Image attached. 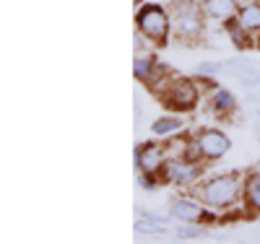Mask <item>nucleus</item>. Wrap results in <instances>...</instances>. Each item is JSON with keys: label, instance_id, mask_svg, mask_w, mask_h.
Instances as JSON below:
<instances>
[{"label": "nucleus", "instance_id": "nucleus-1", "mask_svg": "<svg viewBox=\"0 0 260 244\" xmlns=\"http://www.w3.org/2000/svg\"><path fill=\"white\" fill-rule=\"evenodd\" d=\"M242 180L237 171H224V174H211L206 180H198L190 187V195L213 211H232L242 200Z\"/></svg>", "mask_w": 260, "mask_h": 244}, {"label": "nucleus", "instance_id": "nucleus-2", "mask_svg": "<svg viewBox=\"0 0 260 244\" xmlns=\"http://www.w3.org/2000/svg\"><path fill=\"white\" fill-rule=\"evenodd\" d=\"M172 37L180 44H198L206 37V13L201 0H172Z\"/></svg>", "mask_w": 260, "mask_h": 244}, {"label": "nucleus", "instance_id": "nucleus-3", "mask_svg": "<svg viewBox=\"0 0 260 244\" xmlns=\"http://www.w3.org/2000/svg\"><path fill=\"white\" fill-rule=\"evenodd\" d=\"M136 29L154 42V47H164L172 37V13L161 3H143L136 11Z\"/></svg>", "mask_w": 260, "mask_h": 244}, {"label": "nucleus", "instance_id": "nucleus-4", "mask_svg": "<svg viewBox=\"0 0 260 244\" xmlns=\"http://www.w3.org/2000/svg\"><path fill=\"white\" fill-rule=\"evenodd\" d=\"M201 96H203V91L198 88V83H195L192 78L175 76L156 99L169 109V112H192V109L198 107Z\"/></svg>", "mask_w": 260, "mask_h": 244}, {"label": "nucleus", "instance_id": "nucleus-5", "mask_svg": "<svg viewBox=\"0 0 260 244\" xmlns=\"http://www.w3.org/2000/svg\"><path fill=\"white\" fill-rule=\"evenodd\" d=\"M169 216L175 221H190V224H216L219 216H213V208L203 205L198 197H172Z\"/></svg>", "mask_w": 260, "mask_h": 244}, {"label": "nucleus", "instance_id": "nucleus-6", "mask_svg": "<svg viewBox=\"0 0 260 244\" xmlns=\"http://www.w3.org/2000/svg\"><path fill=\"white\" fill-rule=\"evenodd\" d=\"M133 153H136V169L143 171V174H159L161 177V171H164V166L169 161L167 148H164V143L159 138L138 143Z\"/></svg>", "mask_w": 260, "mask_h": 244}, {"label": "nucleus", "instance_id": "nucleus-7", "mask_svg": "<svg viewBox=\"0 0 260 244\" xmlns=\"http://www.w3.org/2000/svg\"><path fill=\"white\" fill-rule=\"evenodd\" d=\"M201 174H203V164H195V161H187V159H169L164 171H161V180H164V185L192 187L201 180Z\"/></svg>", "mask_w": 260, "mask_h": 244}, {"label": "nucleus", "instance_id": "nucleus-8", "mask_svg": "<svg viewBox=\"0 0 260 244\" xmlns=\"http://www.w3.org/2000/svg\"><path fill=\"white\" fill-rule=\"evenodd\" d=\"M167 73H172V68H169V65H164V62H159L156 55H151V52L136 55V60H133V76L146 88H151L159 78H164Z\"/></svg>", "mask_w": 260, "mask_h": 244}, {"label": "nucleus", "instance_id": "nucleus-9", "mask_svg": "<svg viewBox=\"0 0 260 244\" xmlns=\"http://www.w3.org/2000/svg\"><path fill=\"white\" fill-rule=\"evenodd\" d=\"M198 143H201V148H203L206 161H219V159H224L226 153H229V148H232L229 135H226L224 130H219V127H206V130H201V132H198Z\"/></svg>", "mask_w": 260, "mask_h": 244}, {"label": "nucleus", "instance_id": "nucleus-10", "mask_svg": "<svg viewBox=\"0 0 260 244\" xmlns=\"http://www.w3.org/2000/svg\"><path fill=\"white\" fill-rule=\"evenodd\" d=\"M201 6H203L206 18L213 21V24H221V26L234 21L240 8H242L240 0H201Z\"/></svg>", "mask_w": 260, "mask_h": 244}, {"label": "nucleus", "instance_id": "nucleus-11", "mask_svg": "<svg viewBox=\"0 0 260 244\" xmlns=\"http://www.w3.org/2000/svg\"><path fill=\"white\" fill-rule=\"evenodd\" d=\"M242 205L247 216H260V171L252 169L242 180Z\"/></svg>", "mask_w": 260, "mask_h": 244}, {"label": "nucleus", "instance_id": "nucleus-12", "mask_svg": "<svg viewBox=\"0 0 260 244\" xmlns=\"http://www.w3.org/2000/svg\"><path fill=\"white\" fill-rule=\"evenodd\" d=\"M208 112L216 117H229L232 112H237V99L229 88L216 86L213 91L208 94Z\"/></svg>", "mask_w": 260, "mask_h": 244}, {"label": "nucleus", "instance_id": "nucleus-13", "mask_svg": "<svg viewBox=\"0 0 260 244\" xmlns=\"http://www.w3.org/2000/svg\"><path fill=\"white\" fill-rule=\"evenodd\" d=\"M182 127H185V120H182L180 115H161V117H156L154 122H151V135L159 138V141H164V138H169V135H177V132H182Z\"/></svg>", "mask_w": 260, "mask_h": 244}, {"label": "nucleus", "instance_id": "nucleus-14", "mask_svg": "<svg viewBox=\"0 0 260 244\" xmlns=\"http://www.w3.org/2000/svg\"><path fill=\"white\" fill-rule=\"evenodd\" d=\"M237 24H240L247 34H252V37L260 34V0L242 3L240 13H237Z\"/></svg>", "mask_w": 260, "mask_h": 244}, {"label": "nucleus", "instance_id": "nucleus-15", "mask_svg": "<svg viewBox=\"0 0 260 244\" xmlns=\"http://www.w3.org/2000/svg\"><path fill=\"white\" fill-rule=\"evenodd\" d=\"M224 29H226V37L232 39V44H234L237 50H250V47H255V37L247 34L240 24H237V18L229 21V24H224Z\"/></svg>", "mask_w": 260, "mask_h": 244}, {"label": "nucleus", "instance_id": "nucleus-16", "mask_svg": "<svg viewBox=\"0 0 260 244\" xmlns=\"http://www.w3.org/2000/svg\"><path fill=\"white\" fill-rule=\"evenodd\" d=\"M172 234L182 241H192L206 234V224H190V221H175L172 224Z\"/></svg>", "mask_w": 260, "mask_h": 244}, {"label": "nucleus", "instance_id": "nucleus-17", "mask_svg": "<svg viewBox=\"0 0 260 244\" xmlns=\"http://www.w3.org/2000/svg\"><path fill=\"white\" fill-rule=\"evenodd\" d=\"M221 71H226L224 60H203V62H198V68H195V73H206V76H216Z\"/></svg>", "mask_w": 260, "mask_h": 244}, {"label": "nucleus", "instance_id": "nucleus-18", "mask_svg": "<svg viewBox=\"0 0 260 244\" xmlns=\"http://www.w3.org/2000/svg\"><path fill=\"white\" fill-rule=\"evenodd\" d=\"M255 47H260V34L255 37Z\"/></svg>", "mask_w": 260, "mask_h": 244}, {"label": "nucleus", "instance_id": "nucleus-19", "mask_svg": "<svg viewBox=\"0 0 260 244\" xmlns=\"http://www.w3.org/2000/svg\"><path fill=\"white\" fill-rule=\"evenodd\" d=\"M257 117H260V107H257Z\"/></svg>", "mask_w": 260, "mask_h": 244}]
</instances>
